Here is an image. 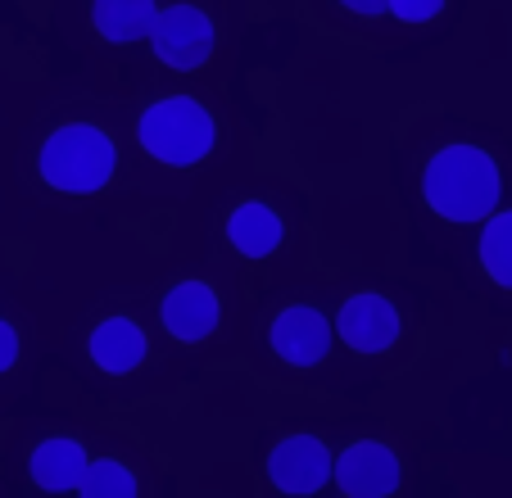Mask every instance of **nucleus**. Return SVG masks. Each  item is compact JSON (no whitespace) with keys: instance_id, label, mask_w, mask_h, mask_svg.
<instances>
[{"instance_id":"obj_1","label":"nucleus","mask_w":512,"mask_h":498,"mask_svg":"<svg viewBox=\"0 0 512 498\" xmlns=\"http://www.w3.org/2000/svg\"><path fill=\"white\" fill-rule=\"evenodd\" d=\"M422 191H426V204H431L440 218L476 222V218H490L494 213L503 182L485 150H476V145H445V150L426 163Z\"/></svg>"},{"instance_id":"obj_2","label":"nucleus","mask_w":512,"mask_h":498,"mask_svg":"<svg viewBox=\"0 0 512 498\" xmlns=\"http://www.w3.org/2000/svg\"><path fill=\"white\" fill-rule=\"evenodd\" d=\"M118 150L100 127L87 123H68L55 136H46L41 145V177H46L55 191L68 195H91L114 177Z\"/></svg>"},{"instance_id":"obj_3","label":"nucleus","mask_w":512,"mask_h":498,"mask_svg":"<svg viewBox=\"0 0 512 498\" xmlns=\"http://www.w3.org/2000/svg\"><path fill=\"white\" fill-rule=\"evenodd\" d=\"M141 145L155 154L159 163H173V168L200 163L204 154L213 150V118L204 114V105H195V100L168 96L145 109Z\"/></svg>"},{"instance_id":"obj_4","label":"nucleus","mask_w":512,"mask_h":498,"mask_svg":"<svg viewBox=\"0 0 512 498\" xmlns=\"http://www.w3.org/2000/svg\"><path fill=\"white\" fill-rule=\"evenodd\" d=\"M150 41H155V55L164 59L168 68L191 73L213 50V23H209V14L195 10V5H168V10H159L155 23H150Z\"/></svg>"},{"instance_id":"obj_5","label":"nucleus","mask_w":512,"mask_h":498,"mask_svg":"<svg viewBox=\"0 0 512 498\" xmlns=\"http://www.w3.org/2000/svg\"><path fill=\"white\" fill-rule=\"evenodd\" d=\"M336 480L354 498H381L399 489V458L377 440H358L336 458Z\"/></svg>"},{"instance_id":"obj_6","label":"nucleus","mask_w":512,"mask_h":498,"mask_svg":"<svg viewBox=\"0 0 512 498\" xmlns=\"http://www.w3.org/2000/svg\"><path fill=\"white\" fill-rule=\"evenodd\" d=\"M336 331L358 354H381V349H390L399 336V313H395V304L381 295H354L340 308Z\"/></svg>"},{"instance_id":"obj_7","label":"nucleus","mask_w":512,"mask_h":498,"mask_svg":"<svg viewBox=\"0 0 512 498\" xmlns=\"http://www.w3.org/2000/svg\"><path fill=\"white\" fill-rule=\"evenodd\" d=\"M268 471L277 480V489H286V494H313L331 476V453L313 435H290V440H281L272 449Z\"/></svg>"},{"instance_id":"obj_8","label":"nucleus","mask_w":512,"mask_h":498,"mask_svg":"<svg viewBox=\"0 0 512 498\" xmlns=\"http://www.w3.org/2000/svg\"><path fill=\"white\" fill-rule=\"evenodd\" d=\"M272 349L295 367H313L331 349V326L318 308H286L272 322Z\"/></svg>"},{"instance_id":"obj_9","label":"nucleus","mask_w":512,"mask_h":498,"mask_svg":"<svg viewBox=\"0 0 512 498\" xmlns=\"http://www.w3.org/2000/svg\"><path fill=\"white\" fill-rule=\"evenodd\" d=\"M164 326L177 340H204L218 326V295L204 281H182L164 299Z\"/></svg>"},{"instance_id":"obj_10","label":"nucleus","mask_w":512,"mask_h":498,"mask_svg":"<svg viewBox=\"0 0 512 498\" xmlns=\"http://www.w3.org/2000/svg\"><path fill=\"white\" fill-rule=\"evenodd\" d=\"M91 358H96V367H105V372H132L136 363L145 358V336L141 326L127 322V317H109V322L96 326V336H91Z\"/></svg>"},{"instance_id":"obj_11","label":"nucleus","mask_w":512,"mask_h":498,"mask_svg":"<svg viewBox=\"0 0 512 498\" xmlns=\"http://www.w3.org/2000/svg\"><path fill=\"white\" fill-rule=\"evenodd\" d=\"M87 449L73 440H46L32 453V480L41 489H78L82 471H87Z\"/></svg>"},{"instance_id":"obj_12","label":"nucleus","mask_w":512,"mask_h":498,"mask_svg":"<svg viewBox=\"0 0 512 498\" xmlns=\"http://www.w3.org/2000/svg\"><path fill=\"white\" fill-rule=\"evenodd\" d=\"M227 236H232V245L245 259H263V254H272L281 245V218L272 209H263V204H241L232 213V222H227Z\"/></svg>"},{"instance_id":"obj_13","label":"nucleus","mask_w":512,"mask_h":498,"mask_svg":"<svg viewBox=\"0 0 512 498\" xmlns=\"http://www.w3.org/2000/svg\"><path fill=\"white\" fill-rule=\"evenodd\" d=\"M96 28L109 41H141L155 23V0H96Z\"/></svg>"},{"instance_id":"obj_14","label":"nucleus","mask_w":512,"mask_h":498,"mask_svg":"<svg viewBox=\"0 0 512 498\" xmlns=\"http://www.w3.org/2000/svg\"><path fill=\"white\" fill-rule=\"evenodd\" d=\"M481 263L499 286L512 290V209L508 213H494L481 231Z\"/></svg>"},{"instance_id":"obj_15","label":"nucleus","mask_w":512,"mask_h":498,"mask_svg":"<svg viewBox=\"0 0 512 498\" xmlns=\"http://www.w3.org/2000/svg\"><path fill=\"white\" fill-rule=\"evenodd\" d=\"M78 494L82 498H132L136 494V476L114 458H100V462H87L78 480Z\"/></svg>"},{"instance_id":"obj_16","label":"nucleus","mask_w":512,"mask_h":498,"mask_svg":"<svg viewBox=\"0 0 512 498\" xmlns=\"http://www.w3.org/2000/svg\"><path fill=\"white\" fill-rule=\"evenodd\" d=\"M440 5H445V0H390V14L404 23H426L440 14Z\"/></svg>"},{"instance_id":"obj_17","label":"nucleus","mask_w":512,"mask_h":498,"mask_svg":"<svg viewBox=\"0 0 512 498\" xmlns=\"http://www.w3.org/2000/svg\"><path fill=\"white\" fill-rule=\"evenodd\" d=\"M19 358V336H14V326L10 322H0V372Z\"/></svg>"},{"instance_id":"obj_18","label":"nucleus","mask_w":512,"mask_h":498,"mask_svg":"<svg viewBox=\"0 0 512 498\" xmlns=\"http://www.w3.org/2000/svg\"><path fill=\"white\" fill-rule=\"evenodd\" d=\"M340 5H349L354 14H386L390 0H340Z\"/></svg>"}]
</instances>
